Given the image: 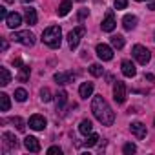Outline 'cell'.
Listing matches in <instances>:
<instances>
[{
    "instance_id": "1",
    "label": "cell",
    "mask_w": 155,
    "mask_h": 155,
    "mask_svg": "<svg viewBox=\"0 0 155 155\" xmlns=\"http://www.w3.org/2000/svg\"><path fill=\"white\" fill-rule=\"evenodd\" d=\"M91 111H93L95 119H97L102 126H111V124L115 122V113H113V110L110 108V104L106 102V99H104L102 95L93 97Z\"/></svg>"
},
{
    "instance_id": "2",
    "label": "cell",
    "mask_w": 155,
    "mask_h": 155,
    "mask_svg": "<svg viewBox=\"0 0 155 155\" xmlns=\"http://www.w3.org/2000/svg\"><path fill=\"white\" fill-rule=\"evenodd\" d=\"M42 42H44L46 46H49L51 49L60 48V42H62V31H60V28H58V26H49V28H46L44 33H42Z\"/></svg>"
},
{
    "instance_id": "3",
    "label": "cell",
    "mask_w": 155,
    "mask_h": 155,
    "mask_svg": "<svg viewBox=\"0 0 155 155\" xmlns=\"http://www.w3.org/2000/svg\"><path fill=\"white\" fill-rule=\"evenodd\" d=\"M84 33H86V28L84 26H79V28H75V29H71L68 33V44H69L71 49H75L77 46L81 44V38L84 37Z\"/></svg>"
},
{
    "instance_id": "4",
    "label": "cell",
    "mask_w": 155,
    "mask_h": 155,
    "mask_svg": "<svg viewBox=\"0 0 155 155\" xmlns=\"http://www.w3.org/2000/svg\"><path fill=\"white\" fill-rule=\"evenodd\" d=\"M11 40H15V42H20L22 46H33L35 44V35L31 33V31H17V33H13L11 35Z\"/></svg>"
},
{
    "instance_id": "5",
    "label": "cell",
    "mask_w": 155,
    "mask_h": 155,
    "mask_svg": "<svg viewBox=\"0 0 155 155\" xmlns=\"http://www.w3.org/2000/svg\"><path fill=\"white\" fill-rule=\"evenodd\" d=\"M131 51H133V57L137 58V62H139V64H142V66H146V64L150 62V58H151L150 51H148L144 46H140V44H135Z\"/></svg>"
},
{
    "instance_id": "6",
    "label": "cell",
    "mask_w": 155,
    "mask_h": 155,
    "mask_svg": "<svg viewBox=\"0 0 155 155\" xmlns=\"http://www.w3.org/2000/svg\"><path fill=\"white\" fill-rule=\"evenodd\" d=\"M113 99H115L117 104H122L126 101V84L124 82H120V81L115 82V86H113Z\"/></svg>"
},
{
    "instance_id": "7",
    "label": "cell",
    "mask_w": 155,
    "mask_h": 155,
    "mask_svg": "<svg viewBox=\"0 0 155 155\" xmlns=\"http://www.w3.org/2000/svg\"><path fill=\"white\" fill-rule=\"evenodd\" d=\"M97 57L101 60H111L113 58V49L108 46V44H97Z\"/></svg>"
},
{
    "instance_id": "8",
    "label": "cell",
    "mask_w": 155,
    "mask_h": 155,
    "mask_svg": "<svg viewBox=\"0 0 155 155\" xmlns=\"http://www.w3.org/2000/svg\"><path fill=\"white\" fill-rule=\"evenodd\" d=\"M75 81V73H71V71H58V73H55V82L57 84H69V82H73Z\"/></svg>"
},
{
    "instance_id": "9",
    "label": "cell",
    "mask_w": 155,
    "mask_h": 155,
    "mask_svg": "<svg viewBox=\"0 0 155 155\" xmlns=\"http://www.w3.org/2000/svg\"><path fill=\"white\" fill-rule=\"evenodd\" d=\"M29 128H33V130H37V131L44 130V128H46V119H44L42 115H31V117H29Z\"/></svg>"
},
{
    "instance_id": "10",
    "label": "cell",
    "mask_w": 155,
    "mask_h": 155,
    "mask_svg": "<svg viewBox=\"0 0 155 155\" xmlns=\"http://www.w3.org/2000/svg\"><path fill=\"white\" fill-rule=\"evenodd\" d=\"M20 24H22V17H20L18 13H15V11H13V13H9V15L6 17V26H8V28L17 29Z\"/></svg>"
},
{
    "instance_id": "11",
    "label": "cell",
    "mask_w": 155,
    "mask_h": 155,
    "mask_svg": "<svg viewBox=\"0 0 155 155\" xmlns=\"http://www.w3.org/2000/svg\"><path fill=\"white\" fill-rule=\"evenodd\" d=\"M102 31H113L115 29V26H117V22H115V17H113V13L110 11V13H106V17H104V20H102Z\"/></svg>"
},
{
    "instance_id": "12",
    "label": "cell",
    "mask_w": 155,
    "mask_h": 155,
    "mask_svg": "<svg viewBox=\"0 0 155 155\" xmlns=\"http://www.w3.org/2000/svg\"><path fill=\"white\" fill-rule=\"evenodd\" d=\"M24 146H26V150H29V151H33V153H38L40 151V142H38V139L37 137H26L24 139Z\"/></svg>"
},
{
    "instance_id": "13",
    "label": "cell",
    "mask_w": 155,
    "mask_h": 155,
    "mask_svg": "<svg viewBox=\"0 0 155 155\" xmlns=\"http://www.w3.org/2000/svg\"><path fill=\"white\" fill-rule=\"evenodd\" d=\"M130 130H131V133L137 137V139H144L146 137V126L142 124V122H131V126H130Z\"/></svg>"
},
{
    "instance_id": "14",
    "label": "cell",
    "mask_w": 155,
    "mask_h": 155,
    "mask_svg": "<svg viewBox=\"0 0 155 155\" xmlns=\"http://www.w3.org/2000/svg\"><path fill=\"white\" fill-rule=\"evenodd\" d=\"M2 140H4V150H8V148H17L18 146V139L13 135V133H4L2 135Z\"/></svg>"
},
{
    "instance_id": "15",
    "label": "cell",
    "mask_w": 155,
    "mask_h": 155,
    "mask_svg": "<svg viewBox=\"0 0 155 155\" xmlns=\"http://www.w3.org/2000/svg\"><path fill=\"white\" fill-rule=\"evenodd\" d=\"M120 68H122V75H124V77H135V75H137L135 64H133L131 60H124Z\"/></svg>"
},
{
    "instance_id": "16",
    "label": "cell",
    "mask_w": 155,
    "mask_h": 155,
    "mask_svg": "<svg viewBox=\"0 0 155 155\" xmlns=\"http://www.w3.org/2000/svg\"><path fill=\"white\" fill-rule=\"evenodd\" d=\"M13 62H15V66H18V69H20L18 79H20L22 82H24V81H28V77H29V68H28L26 64H22V60H20V58H15Z\"/></svg>"
},
{
    "instance_id": "17",
    "label": "cell",
    "mask_w": 155,
    "mask_h": 155,
    "mask_svg": "<svg viewBox=\"0 0 155 155\" xmlns=\"http://www.w3.org/2000/svg\"><path fill=\"white\" fill-rule=\"evenodd\" d=\"M93 90H95L93 82H84V84H81V88H79V93H81V97H82V99H88V97H91Z\"/></svg>"
},
{
    "instance_id": "18",
    "label": "cell",
    "mask_w": 155,
    "mask_h": 155,
    "mask_svg": "<svg viewBox=\"0 0 155 155\" xmlns=\"http://www.w3.org/2000/svg\"><path fill=\"white\" fill-rule=\"evenodd\" d=\"M122 26H124V29H128V31L135 29V26H137V17H135V15H126V17L122 18Z\"/></svg>"
},
{
    "instance_id": "19",
    "label": "cell",
    "mask_w": 155,
    "mask_h": 155,
    "mask_svg": "<svg viewBox=\"0 0 155 155\" xmlns=\"http://www.w3.org/2000/svg\"><path fill=\"white\" fill-rule=\"evenodd\" d=\"M79 131H81L82 135L88 137V135L93 131V124H91V120H90V119H84V120L81 122V126H79Z\"/></svg>"
},
{
    "instance_id": "20",
    "label": "cell",
    "mask_w": 155,
    "mask_h": 155,
    "mask_svg": "<svg viewBox=\"0 0 155 155\" xmlns=\"http://www.w3.org/2000/svg\"><path fill=\"white\" fill-rule=\"evenodd\" d=\"M11 82V73L8 68H0V84L2 86H8Z\"/></svg>"
},
{
    "instance_id": "21",
    "label": "cell",
    "mask_w": 155,
    "mask_h": 155,
    "mask_svg": "<svg viewBox=\"0 0 155 155\" xmlns=\"http://www.w3.org/2000/svg\"><path fill=\"white\" fill-rule=\"evenodd\" d=\"M69 9H71V0H64V2L58 6L57 13H58V17H66L69 13Z\"/></svg>"
},
{
    "instance_id": "22",
    "label": "cell",
    "mask_w": 155,
    "mask_h": 155,
    "mask_svg": "<svg viewBox=\"0 0 155 155\" xmlns=\"http://www.w3.org/2000/svg\"><path fill=\"white\" fill-rule=\"evenodd\" d=\"M26 22H28L29 26H35V24H37V11H35L33 8H28V9H26Z\"/></svg>"
},
{
    "instance_id": "23",
    "label": "cell",
    "mask_w": 155,
    "mask_h": 155,
    "mask_svg": "<svg viewBox=\"0 0 155 155\" xmlns=\"http://www.w3.org/2000/svg\"><path fill=\"white\" fill-rule=\"evenodd\" d=\"M9 106H11L9 97L6 93H0V110H2V111H9Z\"/></svg>"
},
{
    "instance_id": "24",
    "label": "cell",
    "mask_w": 155,
    "mask_h": 155,
    "mask_svg": "<svg viewBox=\"0 0 155 155\" xmlns=\"http://www.w3.org/2000/svg\"><path fill=\"white\" fill-rule=\"evenodd\" d=\"M111 46L117 48V49H122L124 48V37L122 35H113L111 37Z\"/></svg>"
},
{
    "instance_id": "25",
    "label": "cell",
    "mask_w": 155,
    "mask_h": 155,
    "mask_svg": "<svg viewBox=\"0 0 155 155\" xmlns=\"http://www.w3.org/2000/svg\"><path fill=\"white\" fill-rule=\"evenodd\" d=\"M55 97H57V106H58V108H62V106L68 102V93H66V91H62V90H60Z\"/></svg>"
},
{
    "instance_id": "26",
    "label": "cell",
    "mask_w": 155,
    "mask_h": 155,
    "mask_svg": "<svg viewBox=\"0 0 155 155\" xmlns=\"http://www.w3.org/2000/svg\"><path fill=\"white\" fill-rule=\"evenodd\" d=\"M15 99H17L18 102H24V101L28 99V91H26L24 88H18V90H15Z\"/></svg>"
},
{
    "instance_id": "27",
    "label": "cell",
    "mask_w": 155,
    "mask_h": 155,
    "mask_svg": "<svg viewBox=\"0 0 155 155\" xmlns=\"http://www.w3.org/2000/svg\"><path fill=\"white\" fill-rule=\"evenodd\" d=\"M97 140H99V135H97V133H90V135H88V139L84 140V146L91 148V146H95V144H97Z\"/></svg>"
},
{
    "instance_id": "28",
    "label": "cell",
    "mask_w": 155,
    "mask_h": 155,
    "mask_svg": "<svg viewBox=\"0 0 155 155\" xmlns=\"http://www.w3.org/2000/svg\"><path fill=\"white\" fill-rule=\"evenodd\" d=\"M102 71H104V69H102L101 64H91V66H90V73H91L93 77H101Z\"/></svg>"
},
{
    "instance_id": "29",
    "label": "cell",
    "mask_w": 155,
    "mask_h": 155,
    "mask_svg": "<svg viewBox=\"0 0 155 155\" xmlns=\"http://www.w3.org/2000/svg\"><path fill=\"white\" fill-rule=\"evenodd\" d=\"M11 122L17 126V130H18V131H24V130H26V124H24V120H22L20 117H13V119H11Z\"/></svg>"
},
{
    "instance_id": "30",
    "label": "cell",
    "mask_w": 155,
    "mask_h": 155,
    "mask_svg": "<svg viewBox=\"0 0 155 155\" xmlns=\"http://www.w3.org/2000/svg\"><path fill=\"white\" fill-rule=\"evenodd\" d=\"M40 99H42V102H49L51 101V91L48 88H42L40 90Z\"/></svg>"
},
{
    "instance_id": "31",
    "label": "cell",
    "mask_w": 155,
    "mask_h": 155,
    "mask_svg": "<svg viewBox=\"0 0 155 155\" xmlns=\"http://www.w3.org/2000/svg\"><path fill=\"white\" fill-rule=\"evenodd\" d=\"M122 151H124L126 155H131V153H135V151H137V148H135V144H131V142H128V144H124V148H122Z\"/></svg>"
},
{
    "instance_id": "32",
    "label": "cell",
    "mask_w": 155,
    "mask_h": 155,
    "mask_svg": "<svg viewBox=\"0 0 155 155\" xmlns=\"http://www.w3.org/2000/svg\"><path fill=\"white\" fill-rule=\"evenodd\" d=\"M128 0H115V9H126Z\"/></svg>"
},
{
    "instance_id": "33",
    "label": "cell",
    "mask_w": 155,
    "mask_h": 155,
    "mask_svg": "<svg viewBox=\"0 0 155 155\" xmlns=\"http://www.w3.org/2000/svg\"><path fill=\"white\" fill-rule=\"evenodd\" d=\"M48 153H49V155H57V153L60 155V153H62V150H60L58 146H51V148L48 150Z\"/></svg>"
},
{
    "instance_id": "34",
    "label": "cell",
    "mask_w": 155,
    "mask_h": 155,
    "mask_svg": "<svg viewBox=\"0 0 155 155\" xmlns=\"http://www.w3.org/2000/svg\"><path fill=\"white\" fill-rule=\"evenodd\" d=\"M144 79H146V81H150V82H155V77H153L151 73H146V75H144Z\"/></svg>"
},
{
    "instance_id": "35",
    "label": "cell",
    "mask_w": 155,
    "mask_h": 155,
    "mask_svg": "<svg viewBox=\"0 0 155 155\" xmlns=\"http://www.w3.org/2000/svg\"><path fill=\"white\" fill-rule=\"evenodd\" d=\"M8 15H9V13L6 11V8H0V17H2V18H6Z\"/></svg>"
},
{
    "instance_id": "36",
    "label": "cell",
    "mask_w": 155,
    "mask_h": 155,
    "mask_svg": "<svg viewBox=\"0 0 155 155\" xmlns=\"http://www.w3.org/2000/svg\"><path fill=\"white\" fill-rule=\"evenodd\" d=\"M86 15H88V9H81V13H79V18L82 20V18H84Z\"/></svg>"
},
{
    "instance_id": "37",
    "label": "cell",
    "mask_w": 155,
    "mask_h": 155,
    "mask_svg": "<svg viewBox=\"0 0 155 155\" xmlns=\"http://www.w3.org/2000/svg\"><path fill=\"white\" fill-rule=\"evenodd\" d=\"M2 49H4V51L8 49V40H2Z\"/></svg>"
},
{
    "instance_id": "38",
    "label": "cell",
    "mask_w": 155,
    "mask_h": 155,
    "mask_svg": "<svg viewBox=\"0 0 155 155\" xmlns=\"http://www.w3.org/2000/svg\"><path fill=\"white\" fill-rule=\"evenodd\" d=\"M148 9H150V11H155V2H151V4L148 6Z\"/></svg>"
},
{
    "instance_id": "39",
    "label": "cell",
    "mask_w": 155,
    "mask_h": 155,
    "mask_svg": "<svg viewBox=\"0 0 155 155\" xmlns=\"http://www.w3.org/2000/svg\"><path fill=\"white\" fill-rule=\"evenodd\" d=\"M20 2H24V4H29V2H33V0H20Z\"/></svg>"
},
{
    "instance_id": "40",
    "label": "cell",
    "mask_w": 155,
    "mask_h": 155,
    "mask_svg": "<svg viewBox=\"0 0 155 155\" xmlns=\"http://www.w3.org/2000/svg\"><path fill=\"white\" fill-rule=\"evenodd\" d=\"M137 2H153V0H137Z\"/></svg>"
},
{
    "instance_id": "41",
    "label": "cell",
    "mask_w": 155,
    "mask_h": 155,
    "mask_svg": "<svg viewBox=\"0 0 155 155\" xmlns=\"http://www.w3.org/2000/svg\"><path fill=\"white\" fill-rule=\"evenodd\" d=\"M6 2H13V0H6Z\"/></svg>"
},
{
    "instance_id": "42",
    "label": "cell",
    "mask_w": 155,
    "mask_h": 155,
    "mask_svg": "<svg viewBox=\"0 0 155 155\" xmlns=\"http://www.w3.org/2000/svg\"><path fill=\"white\" fill-rule=\"evenodd\" d=\"M79 2H84V0H79Z\"/></svg>"
}]
</instances>
